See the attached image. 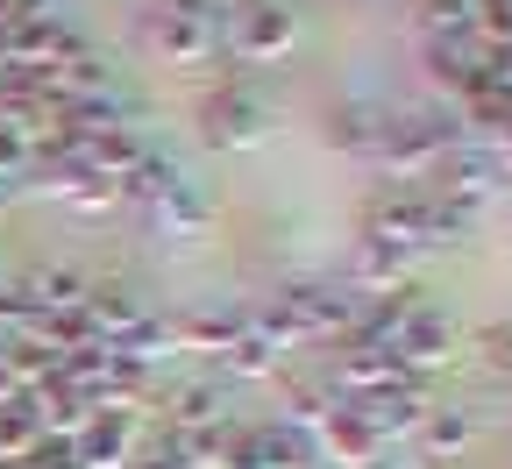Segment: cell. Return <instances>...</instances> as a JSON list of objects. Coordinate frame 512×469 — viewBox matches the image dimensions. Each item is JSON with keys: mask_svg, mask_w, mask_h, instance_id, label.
I'll return each mask as SVG.
<instances>
[]
</instances>
